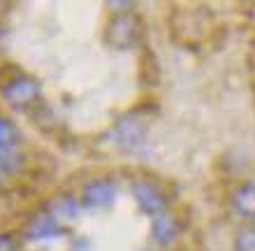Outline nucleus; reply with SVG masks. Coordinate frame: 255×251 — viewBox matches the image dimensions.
<instances>
[{"label":"nucleus","mask_w":255,"mask_h":251,"mask_svg":"<svg viewBox=\"0 0 255 251\" xmlns=\"http://www.w3.org/2000/svg\"><path fill=\"white\" fill-rule=\"evenodd\" d=\"M148 137V126L137 112H128L119 116L109 130V140L121 151H139Z\"/></svg>","instance_id":"obj_1"},{"label":"nucleus","mask_w":255,"mask_h":251,"mask_svg":"<svg viewBox=\"0 0 255 251\" xmlns=\"http://www.w3.org/2000/svg\"><path fill=\"white\" fill-rule=\"evenodd\" d=\"M141 35V23L139 19L130 12H119L109 19L107 28H105V40H107L109 47L119 49V51H126V49H132L137 42H139Z\"/></svg>","instance_id":"obj_2"},{"label":"nucleus","mask_w":255,"mask_h":251,"mask_svg":"<svg viewBox=\"0 0 255 251\" xmlns=\"http://www.w3.org/2000/svg\"><path fill=\"white\" fill-rule=\"evenodd\" d=\"M0 95L7 105L16 109H28L40 100V84L28 75H14L0 86Z\"/></svg>","instance_id":"obj_3"},{"label":"nucleus","mask_w":255,"mask_h":251,"mask_svg":"<svg viewBox=\"0 0 255 251\" xmlns=\"http://www.w3.org/2000/svg\"><path fill=\"white\" fill-rule=\"evenodd\" d=\"M130 193H132L137 207H139L144 214H148V217H158V214H162L165 207H167V198H165V193H162L153 182L134 179V182L130 184Z\"/></svg>","instance_id":"obj_4"},{"label":"nucleus","mask_w":255,"mask_h":251,"mask_svg":"<svg viewBox=\"0 0 255 251\" xmlns=\"http://www.w3.org/2000/svg\"><path fill=\"white\" fill-rule=\"evenodd\" d=\"M116 198V184L112 179H91L81 191L79 203L88 210H105L114 203Z\"/></svg>","instance_id":"obj_5"},{"label":"nucleus","mask_w":255,"mask_h":251,"mask_svg":"<svg viewBox=\"0 0 255 251\" xmlns=\"http://www.w3.org/2000/svg\"><path fill=\"white\" fill-rule=\"evenodd\" d=\"M151 238H153L155 245L160 247H172L179 238V224H176V219L167 212H162L158 217H153L151 221Z\"/></svg>","instance_id":"obj_6"},{"label":"nucleus","mask_w":255,"mask_h":251,"mask_svg":"<svg viewBox=\"0 0 255 251\" xmlns=\"http://www.w3.org/2000/svg\"><path fill=\"white\" fill-rule=\"evenodd\" d=\"M81 203L74 196H56L47 207V214L51 219H56L58 224H70L79 217Z\"/></svg>","instance_id":"obj_7"},{"label":"nucleus","mask_w":255,"mask_h":251,"mask_svg":"<svg viewBox=\"0 0 255 251\" xmlns=\"http://www.w3.org/2000/svg\"><path fill=\"white\" fill-rule=\"evenodd\" d=\"M61 224L51 219L44 212V214H37V217L30 219V224L26 226V238L28 240H51L61 235Z\"/></svg>","instance_id":"obj_8"},{"label":"nucleus","mask_w":255,"mask_h":251,"mask_svg":"<svg viewBox=\"0 0 255 251\" xmlns=\"http://www.w3.org/2000/svg\"><path fill=\"white\" fill-rule=\"evenodd\" d=\"M232 207L239 217L255 219V184H242L232 196Z\"/></svg>","instance_id":"obj_9"},{"label":"nucleus","mask_w":255,"mask_h":251,"mask_svg":"<svg viewBox=\"0 0 255 251\" xmlns=\"http://www.w3.org/2000/svg\"><path fill=\"white\" fill-rule=\"evenodd\" d=\"M19 144V130L7 116H0V154H14Z\"/></svg>","instance_id":"obj_10"},{"label":"nucleus","mask_w":255,"mask_h":251,"mask_svg":"<svg viewBox=\"0 0 255 251\" xmlns=\"http://www.w3.org/2000/svg\"><path fill=\"white\" fill-rule=\"evenodd\" d=\"M235 251H255V226H244L237 233Z\"/></svg>","instance_id":"obj_11"},{"label":"nucleus","mask_w":255,"mask_h":251,"mask_svg":"<svg viewBox=\"0 0 255 251\" xmlns=\"http://www.w3.org/2000/svg\"><path fill=\"white\" fill-rule=\"evenodd\" d=\"M0 251H21V247L12 235H0Z\"/></svg>","instance_id":"obj_12"}]
</instances>
